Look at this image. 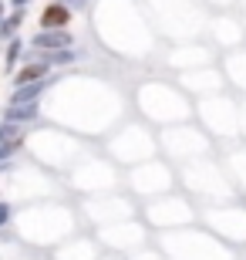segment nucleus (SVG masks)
I'll list each match as a JSON object with an SVG mask.
<instances>
[{"instance_id": "obj_7", "label": "nucleus", "mask_w": 246, "mask_h": 260, "mask_svg": "<svg viewBox=\"0 0 246 260\" xmlns=\"http://www.w3.org/2000/svg\"><path fill=\"white\" fill-rule=\"evenodd\" d=\"M17 135H20V128H17V122H0V142H17Z\"/></svg>"}, {"instance_id": "obj_12", "label": "nucleus", "mask_w": 246, "mask_h": 260, "mask_svg": "<svg viewBox=\"0 0 246 260\" xmlns=\"http://www.w3.org/2000/svg\"><path fill=\"white\" fill-rule=\"evenodd\" d=\"M54 4H64V7H85V0H54Z\"/></svg>"}, {"instance_id": "obj_2", "label": "nucleus", "mask_w": 246, "mask_h": 260, "mask_svg": "<svg viewBox=\"0 0 246 260\" xmlns=\"http://www.w3.org/2000/svg\"><path fill=\"white\" fill-rule=\"evenodd\" d=\"M67 20H71V10L64 4H51L44 14H41V24L44 27H67Z\"/></svg>"}, {"instance_id": "obj_14", "label": "nucleus", "mask_w": 246, "mask_h": 260, "mask_svg": "<svg viewBox=\"0 0 246 260\" xmlns=\"http://www.w3.org/2000/svg\"><path fill=\"white\" fill-rule=\"evenodd\" d=\"M0 20H4V4H0Z\"/></svg>"}, {"instance_id": "obj_3", "label": "nucleus", "mask_w": 246, "mask_h": 260, "mask_svg": "<svg viewBox=\"0 0 246 260\" xmlns=\"http://www.w3.org/2000/svg\"><path fill=\"white\" fill-rule=\"evenodd\" d=\"M41 91H44V78L41 81H27V85H17L14 98H10V105H24V102H38Z\"/></svg>"}, {"instance_id": "obj_1", "label": "nucleus", "mask_w": 246, "mask_h": 260, "mask_svg": "<svg viewBox=\"0 0 246 260\" xmlns=\"http://www.w3.org/2000/svg\"><path fill=\"white\" fill-rule=\"evenodd\" d=\"M67 44H71V34H64V27H44V34H34L38 51H61Z\"/></svg>"}, {"instance_id": "obj_8", "label": "nucleus", "mask_w": 246, "mask_h": 260, "mask_svg": "<svg viewBox=\"0 0 246 260\" xmlns=\"http://www.w3.org/2000/svg\"><path fill=\"white\" fill-rule=\"evenodd\" d=\"M20 24V14H14L10 20H0V38H10V30Z\"/></svg>"}, {"instance_id": "obj_9", "label": "nucleus", "mask_w": 246, "mask_h": 260, "mask_svg": "<svg viewBox=\"0 0 246 260\" xmlns=\"http://www.w3.org/2000/svg\"><path fill=\"white\" fill-rule=\"evenodd\" d=\"M20 54V41H10V48H7V64H14Z\"/></svg>"}, {"instance_id": "obj_13", "label": "nucleus", "mask_w": 246, "mask_h": 260, "mask_svg": "<svg viewBox=\"0 0 246 260\" xmlns=\"http://www.w3.org/2000/svg\"><path fill=\"white\" fill-rule=\"evenodd\" d=\"M10 4H14V7H24V4H30V0H10Z\"/></svg>"}, {"instance_id": "obj_11", "label": "nucleus", "mask_w": 246, "mask_h": 260, "mask_svg": "<svg viewBox=\"0 0 246 260\" xmlns=\"http://www.w3.org/2000/svg\"><path fill=\"white\" fill-rule=\"evenodd\" d=\"M7 220H10V206H7V203H0V226H4Z\"/></svg>"}, {"instance_id": "obj_5", "label": "nucleus", "mask_w": 246, "mask_h": 260, "mask_svg": "<svg viewBox=\"0 0 246 260\" xmlns=\"http://www.w3.org/2000/svg\"><path fill=\"white\" fill-rule=\"evenodd\" d=\"M48 61H38V64H27V68H24V71H20V75H17V85H27V81H41V78H44V75H48Z\"/></svg>"}, {"instance_id": "obj_4", "label": "nucleus", "mask_w": 246, "mask_h": 260, "mask_svg": "<svg viewBox=\"0 0 246 260\" xmlns=\"http://www.w3.org/2000/svg\"><path fill=\"white\" fill-rule=\"evenodd\" d=\"M4 118L7 122H30V118H38V102H24V105H7V112H4Z\"/></svg>"}, {"instance_id": "obj_6", "label": "nucleus", "mask_w": 246, "mask_h": 260, "mask_svg": "<svg viewBox=\"0 0 246 260\" xmlns=\"http://www.w3.org/2000/svg\"><path fill=\"white\" fill-rule=\"evenodd\" d=\"M44 61H48V64H71V61H75V51H71V48L51 51V54H48V58H44Z\"/></svg>"}, {"instance_id": "obj_10", "label": "nucleus", "mask_w": 246, "mask_h": 260, "mask_svg": "<svg viewBox=\"0 0 246 260\" xmlns=\"http://www.w3.org/2000/svg\"><path fill=\"white\" fill-rule=\"evenodd\" d=\"M17 145H20V142H0V159H7V155L14 152Z\"/></svg>"}]
</instances>
